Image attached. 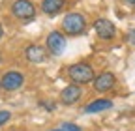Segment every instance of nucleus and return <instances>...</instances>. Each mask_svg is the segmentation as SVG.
<instances>
[{"label": "nucleus", "instance_id": "39448f33", "mask_svg": "<svg viewBox=\"0 0 135 131\" xmlns=\"http://www.w3.org/2000/svg\"><path fill=\"white\" fill-rule=\"evenodd\" d=\"M92 28H94V32L98 34L99 39H113L116 36V26L109 19H98V21H94Z\"/></svg>", "mask_w": 135, "mask_h": 131}, {"label": "nucleus", "instance_id": "9d476101", "mask_svg": "<svg viewBox=\"0 0 135 131\" xmlns=\"http://www.w3.org/2000/svg\"><path fill=\"white\" fill-rule=\"evenodd\" d=\"M111 107H113V101L111 99H94V101H90L86 107L83 109V112L92 114V112H99V110H107Z\"/></svg>", "mask_w": 135, "mask_h": 131}, {"label": "nucleus", "instance_id": "1a4fd4ad", "mask_svg": "<svg viewBox=\"0 0 135 131\" xmlns=\"http://www.w3.org/2000/svg\"><path fill=\"white\" fill-rule=\"evenodd\" d=\"M25 54H26V58H28L30 62H34V64H43V62L47 60V53H45V49H43L41 45H30V47H26Z\"/></svg>", "mask_w": 135, "mask_h": 131}, {"label": "nucleus", "instance_id": "a211bd4d", "mask_svg": "<svg viewBox=\"0 0 135 131\" xmlns=\"http://www.w3.org/2000/svg\"><path fill=\"white\" fill-rule=\"evenodd\" d=\"M0 88H2V83H0Z\"/></svg>", "mask_w": 135, "mask_h": 131}, {"label": "nucleus", "instance_id": "423d86ee", "mask_svg": "<svg viewBox=\"0 0 135 131\" xmlns=\"http://www.w3.org/2000/svg\"><path fill=\"white\" fill-rule=\"evenodd\" d=\"M114 84H116V77H114V73H111V71H103V73L96 75V79H94V90L99 92V94L113 90Z\"/></svg>", "mask_w": 135, "mask_h": 131}, {"label": "nucleus", "instance_id": "f8f14e48", "mask_svg": "<svg viewBox=\"0 0 135 131\" xmlns=\"http://www.w3.org/2000/svg\"><path fill=\"white\" fill-rule=\"evenodd\" d=\"M60 129H62V131H83L79 125H75V124H70V122H64V124L60 125Z\"/></svg>", "mask_w": 135, "mask_h": 131}, {"label": "nucleus", "instance_id": "f03ea898", "mask_svg": "<svg viewBox=\"0 0 135 131\" xmlns=\"http://www.w3.org/2000/svg\"><path fill=\"white\" fill-rule=\"evenodd\" d=\"M62 30L68 36H81L86 32V19L81 13H68L62 19Z\"/></svg>", "mask_w": 135, "mask_h": 131}, {"label": "nucleus", "instance_id": "0eeeda50", "mask_svg": "<svg viewBox=\"0 0 135 131\" xmlns=\"http://www.w3.org/2000/svg\"><path fill=\"white\" fill-rule=\"evenodd\" d=\"M0 83H2V88L4 90H19L21 86H23V83H25V77H23V73H19V71H6L4 75H2V79H0Z\"/></svg>", "mask_w": 135, "mask_h": 131}, {"label": "nucleus", "instance_id": "4468645a", "mask_svg": "<svg viewBox=\"0 0 135 131\" xmlns=\"http://www.w3.org/2000/svg\"><path fill=\"white\" fill-rule=\"evenodd\" d=\"M128 39H129V43H131V45H135V30H129Z\"/></svg>", "mask_w": 135, "mask_h": 131}, {"label": "nucleus", "instance_id": "20e7f679", "mask_svg": "<svg viewBox=\"0 0 135 131\" xmlns=\"http://www.w3.org/2000/svg\"><path fill=\"white\" fill-rule=\"evenodd\" d=\"M45 45H47V51H49L51 54L58 56V54H62V53L66 51V38L60 34V32L55 30V32H51V34L47 36Z\"/></svg>", "mask_w": 135, "mask_h": 131}, {"label": "nucleus", "instance_id": "2eb2a0df", "mask_svg": "<svg viewBox=\"0 0 135 131\" xmlns=\"http://www.w3.org/2000/svg\"><path fill=\"white\" fill-rule=\"evenodd\" d=\"M122 2L128 4V6H133V8H135V0H122Z\"/></svg>", "mask_w": 135, "mask_h": 131}, {"label": "nucleus", "instance_id": "9b49d317", "mask_svg": "<svg viewBox=\"0 0 135 131\" xmlns=\"http://www.w3.org/2000/svg\"><path fill=\"white\" fill-rule=\"evenodd\" d=\"M66 0H41V11L49 13V15H55L64 8Z\"/></svg>", "mask_w": 135, "mask_h": 131}, {"label": "nucleus", "instance_id": "7ed1b4c3", "mask_svg": "<svg viewBox=\"0 0 135 131\" xmlns=\"http://www.w3.org/2000/svg\"><path fill=\"white\" fill-rule=\"evenodd\" d=\"M11 13L19 21H32L36 17V8L30 0H15L11 6Z\"/></svg>", "mask_w": 135, "mask_h": 131}, {"label": "nucleus", "instance_id": "f257e3e1", "mask_svg": "<svg viewBox=\"0 0 135 131\" xmlns=\"http://www.w3.org/2000/svg\"><path fill=\"white\" fill-rule=\"evenodd\" d=\"M68 77H70V80H73L75 84H86V83H94L96 73H94L90 64L77 62V64L68 68Z\"/></svg>", "mask_w": 135, "mask_h": 131}, {"label": "nucleus", "instance_id": "6ab92c4d", "mask_svg": "<svg viewBox=\"0 0 135 131\" xmlns=\"http://www.w3.org/2000/svg\"><path fill=\"white\" fill-rule=\"evenodd\" d=\"M0 62H2V56H0Z\"/></svg>", "mask_w": 135, "mask_h": 131}, {"label": "nucleus", "instance_id": "f3484780", "mask_svg": "<svg viewBox=\"0 0 135 131\" xmlns=\"http://www.w3.org/2000/svg\"><path fill=\"white\" fill-rule=\"evenodd\" d=\"M51 131H62V129H60V127H58V129H51Z\"/></svg>", "mask_w": 135, "mask_h": 131}, {"label": "nucleus", "instance_id": "6e6552de", "mask_svg": "<svg viewBox=\"0 0 135 131\" xmlns=\"http://www.w3.org/2000/svg\"><path fill=\"white\" fill-rule=\"evenodd\" d=\"M83 90L79 84H70V86H66L62 92H60V101L64 105H73L79 101V97H81Z\"/></svg>", "mask_w": 135, "mask_h": 131}, {"label": "nucleus", "instance_id": "dca6fc26", "mask_svg": "<svg viewBox=\"0 0 135 131\" xmlns=\"http://www.w3.org/2000/svg\"><path fill=\"white\" fill-rule=\"evenodd\" d=\"M2 34H4V30H2V24H0V38H2Z\"/></svg>", "mask_w": 135, "mask_h": 131}, {"label": "nucleus", "instance_id": "ddd939ff", "mask_svg": "<svg viewBox=\"0 0 135 131\" xmlns=\"http://www.w3.org/2000/svg\"><path fill=\"white\" fill-rule=\"evenodd\" d=\"M9 118H11V112L9 110H0V127H2Z\"/></svg>", "mask_w": 135, "mask_h": 131}]
</instances>
